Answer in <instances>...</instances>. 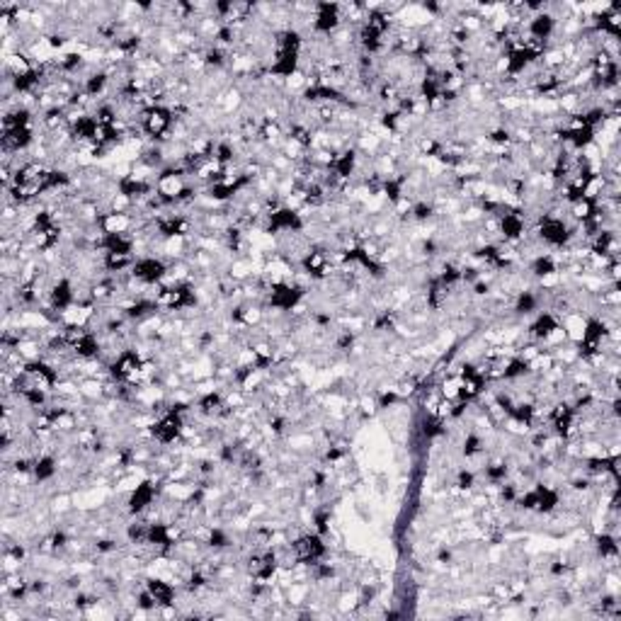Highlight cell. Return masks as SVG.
Segmentation results:
<instances>
[{
	"mask_svg": "<svg viewBox=\"0 0 621 621\" xmlns=\"http://www.w3.org/2000/svg\"><path fill=\"white\" fill-rule=\"evenodd\" d=\"M292 551H294V561H297V563L315 565V563H320V561L325 558L328 546H325L323 536H320L318 531H313V534L299 536V539L292 544Z\"/></svg>",
	"mask_w": 621,
	"mask_h": 621,
	"instance_id": "obj_1",
	"label": "cell"
},
{
	"mask_svg": "<svg viewBox=\"0 0 621 621\" xmlns=\"http://www.w3.org/2000/svg\"><path fill=\"white\" fill-rule=\"evenodd\" d=\"M182 411H185V408L172 406L170 411H167L165 415L156 422L154 430H151V435H154L156 442H160V445H172L175 440H180V435H182Z\"/></svg>",
	"mask_w": 621,
	"mask_h": 621,
	"instance_id": "obj_2",
	"label": "cell"
},
{
	"mask_svg": "<svg viewBox=\"0 0 621 621\" xmlns=\"http://www.w3.org/2000/svg\"><path fill=\"white\" fill-rule=\"evenodd\" d=\"M172 126V112L163 105H151L141 112V129L154 139H163Z\"/></svg>",
	"mask_w": 621,
	"mask_h": 621,
	"instance_id": "obj_3",
	"label": "cell"
},
{
	"mask_svg": "<svg viewBox=\"0 0 621 621\" xmlns=\"http://www.w3.org/2000/svg\"><path fill=\"white\" fill-rule=\"evenodd\" d=\"M144 369H146V364L141 362L139 354H136L134 349H124V352L115 359V364H112V376L119 379V381L131 383L144 374Z\"/></svg>",
	"mask_w": 621,
	"mask_h": 621,
	"instance_id": "obj_4",
	"label": "cell"
},
{
	"mask_svg": "<svg viewBox=\"0 0 621 621\" xmlns=\"http://www.w3.org/2000/svg\"><path fill=\"white\" fill-rule=\"evenodd\" d=\"M279 563H277V554L274 551H263V554H255L250 556L248 561V573L253 575L255 583H267V580L274 578V573H277Z\"/></svg>",
	"mask_w": 621,
	"mask_h": 621,
	"instance_id": "obj_5",
	"label": "cell"
},
{
	"mask_svg": "<svg viewBox=\"0 0 621 621\" xmlns=\"http://www.w3.org/2000/svg\"><path fill=\"white\" fill-rule=\"evenodd\" d=\"M539 235H541V240H546L549 245H556V248H558V245L568 243L570 231H568V226H565L563 219H558V216H551L549 214V216H541V221H539Z\"/></svg>",
	"mask_w": 621,
	"mask_h": 621,
	"instance_id": "obj_6",
	"label": "cell"
},
{
	"mask_svg": "<svg viewBox=\"0 0 621 621\" xmlns=\"http://www.w3.org/2000/svg\"><path fill=\"white\" fill-rule=\"evenodd\" d=\"M301 297H304V292L299 287L287 284V282H279L270 289V306L277 308V310H292V308H297V304L301 301Z\"/></svg>",
	"mask_w": 621,
	"mask_h": 621,
	"instance_id": "obj_7",
	"label": "cell"
},
{
	"mask_svg": "<svg viewBox=\"0 0 621 621\" xmlns=\"http://www.w3.org/2000/svg\"><path fill=\"white\" fill-rule=\"evenodd\" d=\"M301 229H304V221L294 209L270 211V224H267L270 233H297Z\"/></svg>",
	"mask_w": 621,
	"mask_h": 621,
	"instance_id": "obj_8",
	"label": "cell"
},
{
	"mask_svg": "<svg viewBox=\"0 0 621 621\" xmlns=\"http://www.w3.org/2000/svg\"><path fill=\"white\" fill-rule=\"evenodd\" d=\"M131 274L144 284H158L165 277V265L156 258H139L131 265Z\"/></svg>",
	"mask_w": 621,
	"mask_h": 621,
	"instance_id": "obj_9",
	"label": "cell"
},
{
	"mask_svg": "<svg viewBox=\"0 0 621 621\" xmlns=\"http://www.w3.org/2000/svg\"><path fill=\"white\" fill-rule=\"evenodd\" d=\"M340 5L335 3H318L313 13V29L315 32L330 34L340 24Z\"/></svg>",
	"mask_w": 621,
	"mask_h": 621,
	"instance_id": "obj_10",
	"label": "cell"
},
{
	"mask_svg": "<svg viewBox=\"0 0 621 621\" xmlns=\"http://www.w3.org/2000/svg\"><path fill=\"white\" fill-rule=\"evenodd\" d=\"M297 66H299V51L277 49V56H274L272 66H270V73L277 78H292L297 73Z\"/></svg>",
	"mask_w": 621,
	"mask_h": 621,
	"instance_id": "obj_11",
	"label": "cell"
},
{
	"mask_svg": "<svg viewBox=\"0 0 621 621\" xmlns=\"http://www.w3.org/2000/svg\"><path fill=\"white\" fill-rule=\"evenodd\" d=\"M154 500H156V483L154 481H144L141 486H136L134 492H131L129 510L134 512V515H139V512L149 510V507L154 505Z\"/></svg>",
	"mask_w": 621,
	"mask_h": 621,
	"instance_id": "obj_12",
	"label": "cell"
},
{
	"mask_svg": "<svg viewBox=\"0 0 621 621\" xmlns=\"http://www.w3.org/2000/svg\"><path fill=\"white\" fill-rule=\"evenodd\" d=\"M554 29H556L554 15L544 13V10L529 19V39H534V42H539V44H544L546 39L554 34Z\"/></svg>",
	"mask_w": 621,
	"mask_h": 621,
	"instance_id": "obj_13",
	"label": "cell"
},
{
	"mask_svg": "<svg viewBox=\"0 0 621 621\" xmlns=\"http://www.w3.org/2000/svg\"><path fill=\"white\" fill-rule=\"evenodd\" d=\"M51 308L53 310H61V313H66L68 308L76 304V294H73V284L68 282V279H58L56 284H53L51 289Z\"/></svg>",
	"mask_w": 621,
	"mask_h": 621,
	"instance_id": "obj_14",
	"label": "cell"
},
{
	"mask_svg": "<svg viewBox=\"0 0 621 621\" xmlns=\"http://www.w3.org/2000/svg\"><path fill=\"white\" fill-rule=\"evenodd\" d=\"M146 593L154 597L156 607H170V604H175V588L170 583H165V580H158V578L146 580Z\"/></svg>",
	"mask_w": 621,
	"mask_h": 621,
	"instance_id": "obj_15",
	"label": "cell"
},
{
	"mask_svg": "<svg viewBox=\"0 0 621 621\" xmlns=\"http://www.w3.org/2000/svg\"><path fill=\"white\" fill-rule=\"evenodd\" d=\"M575 420H578V413H575L570 406H565V403L556 406L554 413H551V425H554L556 432L563 437L570 435V430L575 427Z\"/></svg>",
	"mask_w": 621,
	"mask_h": 621,
	"instance_id": "obj_16",
	"label": "cell"
},
{
	"mask_svg": "<svg viewBox=\"0 0 621 621\" xmlns=\"http://www.w3.org/2000/svg\"><path fill=\"white\" fill-rule=\"evenodd\" d=\"M32 144V126H19V129H3V149L5 151H22Z\"/></svg>",
	"mask_w": 621,
	"mask_h": 621,
	"instance_id": "obj_17",
	"label": "cell"
},
{
	"mask_svg": "<svg viewBox=\"0 0 621 621\" xmlns=\"http://www.w3.org/2000/svg\"><path fill=\"white\" fill-rule=\"evenodd\" d=\"M194 301L197 297L187 287H170L163 292V304L167 308H187V306H194Z\"/></svg>",
	"mask_w": 621,
	"mask_h": 621,
	"instance_id": "obj_18",
	"label": "cell"
},
{
	"mask_svg": "<svg viewBox=\"0 0 621 621\" xmlns=\"http://www.w3.org/2000/svg\"><path fill=\"white\" fill-rule=\"evenodd\" d=\"M500 233L505 235V240H517L524 235V219L517 211H507L500 214Z\"/></svg>",
	"mask_w": 621,
	"mask_h": 621,
	"instance_id": "obj_19",
	"label": "cell"
},
{
	"mask_svg": "<svg viewBox=\"0 0 621 621\" xmlns=\"http://www.w3.org/2000/svg\"><path fill=\"white\" fill-rule=\"evenodd\" d=\"M558 328H561V323H558V318H556L554 313H539L534 323H531L529 333L534 335L536 340H549Z\"/></svg>",
	"mask_w": 621,
	"mask_h": 621,
	"instance_id": "obj_20",
	"label": "cell"
},
{
	"mask_svg": "<svg viewBox=\"0 0 621 621\" xmlns=\"http://www.w3.org/2000/svg\"><path fill=\"white\" fill-rule=\"evenodd\" d=\"M354 165H357V156H354V151H345V154L335 156L333 160H330V172H333V177L347 180V177L354 172Z\"/></svg>",
	"mask_w": 621,
	"mask_h": 621,
	"instance_id": "obj_21",
	"label": "cell"
},
{
	"mask_svg": "<svg viewBox=\"0 0 621 621\" xmlns=\"http://www.w3.org/2000/svg\"><path fill=\"white\" fill-rule=\"evenodd\" d=\"M187 229H190V224H187L182 216H163V219H158V231H160L165 238H180V235L187 233Z\"/></svg>",
	"mask_w": 621,
	"mask_h": 621,
	"instance_id": "obj_22",
	"label": "cell"
},
{
	"mask_svg": "<svg viewBox=\"0 0 621 621\" xmlns=\"http://www.w3.org/2000/svg\"><path fill=\"white\" fill-rule=\"evenodd\" d=\"M151 187L146 185L144 180H141L139 175H124L119 180V194L124 197V199H134V197H144L149 194Z\"/></svg>",
	"mask_w": 621,
	"mask_h": 621,
	"instance_id": "obj_23",
	"label": "cell"
},
{
	"mask_svg": "<svg viewBox=\"0 0 621 621\" xmlns=\"http://www.w3.org/2000/svg\"><path fill=\"white\" fill-rule=\"evenodd\" d=\"M56 459L53 456H39L32 461V476L37 478V483H47L56 476Z\"/></svg>",
	"mask_w": 621,
	"mask_h": 621,
	"instance_id": "obj_24",
	"label": "cell"
},
{
	"mask_svg": "<svg viewBox=\"0 0 621 621\" xmlns=\"http://www.w3.org/2000/svg\"><path fill=\"white\" fill-rule=\"evenodd\" d=\"M304 270H306L310 277H323L325 270H328V258L323 253H308L304 258Z\"/></svg>",
	"mask_w": 621,
	"mask_h": 621,
	"instance_id": "obj_25",
	"label": "cell"
},
{
	"mask_svg": "<svg viewBox=\"0 0 621 621\" xmlns=\"http://www.w3.org/2000/svg\"><path fill=\"white\" fill-rule=\"evenodd\" d=\"M531 272H534L536 277H541V279H549V277H554V274L558 272V267H556V263L549 258V255H541V258H536L534 263H531Z\"/></svg>",
	"mask_w": 621,
	"mask_h": 621,
	"instance_id": "obj_26",
	"label": "cell"
},
{
	"mask_svg": "<svg viewBox=\"0 0 621 621\" xmlns=\"http://www.w3.org/2000/svg\"><path fill=\"white\" fill-rule=\"evenodd\" d=\"M221 408L224 406V398L219 396V393H206V396L199 398V411L204 413V415H216V413H221Z\"/></svg>",
	"mask_w": 621,
	"mask_h": 621,
	"instance_id": "obj_27",
	"label": "cell"
},
{
	"mask_svg": "<svg viewBox=\"0 0 621 621\" xmlns=\"http://www.w3.org/2000/svg\"><path fill=\"white\" fill-rule=\"evenodd\" d=\"M597 554L602 556V558H617V554H619L617 539L609 534H599L597 536Z\"/></svg>",
	"mask_w": 621,
	"mask_h": 621,
	"instance_id": "obj_28",
	"label": "cell"
},
{
	"mask_svg": "<svg viewBox=\"0 0 621 621\" xmlns=\"http://www.w3.org/2000/svg\"><path fill=\"white\" fill-rule=\"evenodd\" d=\"M536 308H539V299H536V294L522 292L520 297H517V304H515L517 313H534Z\"/></svg>",
	"mask_w": 621,
	"mask_h": 621,
	"instance_id": "obj_29",
	"label": "cell"
},
{
	"mask_svg": "<svg viewBox=\"0 0 621 621\" xmlns=\"http://www.w3.org/2000/svg\"><path fill=\"white\" fill-rule=\"evenodd\" d=\"M105 85H107V76H105V73H95V76H90L85 81V95H90V97L100 95V92L105 90Z\"/></svg>",
	"mask_w": 621,
	"mask_h": 621,
	"instance_id": "obj_30",
	"label": "cell"
},
{
	"mask_svg": "<svg viewBox=\"0 0 621 621\" xmlns=\"http://www.w3.org/2000/svg\"><path fill=\"white\" fill-rule=\"evenodd\" d=\"M505 476H507V466L505 464H492V466L486 468V478L492 483V486H500V483L505 481Z\"/></svg>",
	"mask_w": 621,
	"mask_h": 621,
	"instance_id": "obj_31",
	"label": "cell"
},
{
	"mask_svg": "<svg viewBox=\"0 0 621 621\" xmlns=\"http://www.w3.org/2000/svg\"><path fill=\"white\" fill-rule=\"evenodd\" d=\"M481 449H483L481 437H478V435H468L466 442H464V456H466V459H471V456L481 454Z\"/></svg>",
	"mask_w": 621,
	"mask_h": 621,
	"instance_id": "obj_32",
	"label": "cell"
},
{
	"mask_svg": "<svg viewBox=\"0 0 621 621\" xmlns=\"http://www.w3.org/2000/svg\"><path fill=\"white\" fill-rule=\"evenodd\" d=\"M209 546H214V549H226V546H229V536H226L221 529H211Z\"/></svg>",
	"mask_w": 621,
	"mask_h": 621,
	"instance_id": "obj_33",
	"label": "cell"
},
{
	"mask_svg": "<svg viewBox=\"0 0 621 621\" xmlns=\"http://www.w3.org/2000/svg\"><path fill=\"white\" fill-rule=\"evenodd\" d=\"M413 214H415V219L425 221V219H430L432 216V206L430 204H415L413 206Z\"/></svg>",
	"mask_w": 621,
	"mask_h": 621,
	"instance_id": "obj_34",
	"label": "cell"
},
{
	"mask_svg": "<svg viewBox=\"0 0 621 621\" xmlns=\"http://www.w3.org/2000/svg\"><path fill=\"white\" fill-rule=\"evenodd\" d=\"M459 488H473V473L471 471H461L459 473Z\"/></svg>",
	"mask_w": 621,
	"mask_h": 621,
	"instance_id": "obj_35",
	"label": "cell"
}]
</instances>
